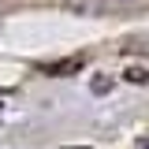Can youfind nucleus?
<instances>
[{
	"instance_id": "f257e3e1",
	"label": "nucleus",
	"mask_w": 149,
	"mask_h": 149,
	"mask_svg": "<svg viewBox=\"0 0 149 149\" xmlns=\"http://www.w3.org/2000/svg\"><path fill=\"white\" fill-rule=\"evenodd\" d=\"M71 11H78V15H90V11H101V4L97 0H63Z\"/></svg>"
},
{
	"instance_id": "7ed1b4c3",
	"label": "nucleus",
	"mask_w": 149,
	"mask_h": 149,
	"mask_svg": "<svg viewBox=\"0 0 149 149\" xmlns=\"http://www.w3.org/2000/svg\"><path fill=\"white\" fill-rule=\"evenodd\" d=\"M127 78H130V82H146V71H138V67H134V71H127Z\"/></svg>"
},
{
	"instance_id": "f03ea898",
	"label": "nucleus",
	"mask_w": 149,
	"mask_h": 149,
	"mask_svg": "<svg viewBox=\"0 0 149 149\" xmlns=\"http://www.w3.org/2000/svg\"><path fill=\"white\" fill-rule=\"evenodd\" d=\"M101 4V11H127L134 4H142V0H97Z\"/></svg>"
}]
</instances>
